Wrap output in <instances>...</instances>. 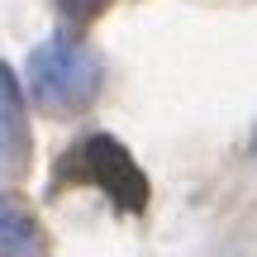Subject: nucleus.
Segmentation results:
<instances>
[{"instance_id":"nucleus-1","label":"nucleus","mask_w":257,"mask_h":257,"mask_svg":"<svg viewBox=\"0 0 257 257\" xmlns=\"http://www.w3.org/2000/svg\"><path fill=\"white\" fill-rule=\"evenodd\" d=\"M100 81H105L100 57L67 34L48 38V43H38L29 53V95L53 114L86 110L95 100V91H100Z\"/></svg>"},{"instance_id":"nucleus-2","label":"nucleus","mask_w":257,"mask_h":257,"mask_svg":"<svg viewBox=\"0 0 257 257\" xmlns=\"http://www.w3.org/2000/svg\"><path fill=\"white\" fill-rule=\"evenodd\" d=\"M67 181H86L95 191H105L114 200V210H124V214H138L148 205V176L138 172L128 148L114 143L110 134H86L76 148H67L53 186H67Z\"/></svg>"},{"instance_id":"nucleus-3","label":"nucleus","mask_w":257,"mask_h":257,"mask_svg":"<svg viewBox=\"0 0 257 257\" xmlns=\"http://www.w3.org/2000/svg\"><path fill=\"white\" fill-rule=\"evenodd\" d=\"M29 167V114L19 81L0 62V176H24Z\"/></svg>"},{"instance_id":"nucleus-4","label":"nucleus","mask_w":257,"mask_h":257,"mask_svg":"<svg viewBox=\"0 0 257 257\" xmlns=\"http://www.w3.org/2000/svg\"><path fill=\"white\" fill-rule=\"evenodd\" d=\"M0 257H48L43 224L10 191H0Z\"/></svg>"},{"instance_id":"nucleus-5","label":"nucleus","mask_w":257,"mask_h":257,"mask_svg":"<svg viewBox=\"0 0 257 257\" xmlns=\"http://www.w3.org/2000/svg\"><path fill=\"white\" fill-rule=\"evenodd\" d=\"M105 10H110V0H57V15L67 19V24H91L95 15H105Z\"/></svg>"},{"instance_id":"nucleus-6","label":"nucleus","mask_w":257,"mask_h":257,"mask_svg":"<svg viewBox=\"0 0 257 257\" xmlns=\"http://www.w3.org/2000/svg\"><path fill=\"white\" fill-rule=\"evenodd\" d=\"M252 148H257V138H252Z\"/></svg>"}]
</instances>
